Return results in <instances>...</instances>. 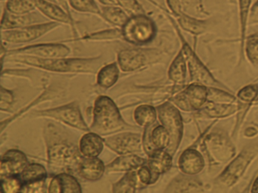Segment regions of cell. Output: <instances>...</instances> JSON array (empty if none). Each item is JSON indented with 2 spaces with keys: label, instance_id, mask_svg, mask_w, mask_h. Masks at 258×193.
<instances>
[{
  "label": "cell",
  "instance_id": "17",
  "mask_svg": "<svg viewBox=\"0 0 258 193\" xmlns=\"http://www.w3.org/2000/svg\"><path fill=\"white\" fill-rule=\"evenodd\" d=\"M241 108L242 104L240 102L237 104L217 103L208 101L196 114L202 118H222L238 112Z\"/></svg>",
  "mask_w": 258,
  "mask_h": 193
},
{
  "label": "cell",
  "instance_id": "27",
  "mask_svg": "<svg viewBox=\"0 0 258 193\" xmlns=\"http://www.w3.org/2000/svg\"><path fill=\"white\" fill-rule=\"evenodd\" d=\"M146 186L139 180L137 170L128 171L118 182L113 185V191L117 193H133Z\"/></svg>",
  "mask_w": 258,
  "mask_h": 193
},
{
  "label": "cell",
  "instance_id": "33",
  "mask_svg": "<svg viewBox=\"0 0 258 193\" xmlns=\"http://www.w3.org/2000/svg\"><path fill=\"white\" fill-rule=\"evenodd\" d=\"M134 120L143 127L152 126L157 119V109L149 105H142L134 111Z\"/></svg>",
  "mask_w": 258,
  "mask_h": 193
},
{
  "label": "cell",
  "instance_id": "7",
  "mask_svg": "<svg viewBox=\"0 0 258 193\" xmlns=\"http://www.w3.org/2000/svg\"><path fill=\"white\" fill-rule=\"evenodd\" d=\"M80 149L73 145L58 143L48 149V166L54 172L64 171L71 167H78L81 157Z\"/></svg>",
  "mask_w": 258,
  "mask_h": 193
},
{
  "label": "cell",
  "instance_id": "41",
  "mask_svg": "<svg viewBox=\"0 0 258 193\" xmlns=\"http://www.w3.org/2000/svg\"><path fill=\"white\" fill-rule=\"evenodd\" d=\"M244 51L250 62L258 65V35L250 36L245 40Z\"/></svg>",
  "mask_w": 258,
  "mask_h": 193
},
{
  "label": "cell",
  "instance_id": "45",
  "mask_svg": "<svg viewBox=\"0 0 258 193\" xmlns=\"http://www.w3.org/2000/svg\"><path fill=\"white\" fill-rule=\"evenodd\" d=\"M45 188L44 180L36 181V182H29V183L22 185L20 192H43Z\"/></svg>",
  "mask_w": 258,
  "mask_h": 193
},
{
  "label": "cell",
  "instance_id": "47",
  "mask_svg": "<svg viewBox=\"0 0 258 193\" xmlns=\"http://www.w3.org/2000/svg\"><path fill=\"white\" fill-rule=\"evenodd\" d=\"M167 7L170 9V12L176 16V18L184 13L181 0H166Z\"/></svg>",
  "mask_w": 258,
  "mask_h": 193
},
{
  "label": "cell",
  "instance_id": "39",
  "mask_svg": "<svg viewBox=\"0 0 258 193\" xmlns=\"http://www.w3.org/2000/svg\"><path fill=\"white\" fill-rule=\"evenodd\" d=\"M117 39H123L121 29L105 30V31L89 34L83 37V40H93V41L117 40Z\"/></svg>",
  "mask_w": 258,
  "mask_h": 193
},
{
  "label": "cell",
  "instance_id": "35",
  "mask_svg": "<svg viewBox=\"0 0 258 193\" xmlns=\"http://www.w3.org/2000/svg\"><path fill=\"white\" fill-rule=\"evenodd\" d=\"M5 10L14 15L34 13L37 9L31 0H7Z\"/></svg>",
  "mask_w": 258,
  "mask_h": 193
},
{
  "label": "cell",
  "instance_id": "29",
  "mask_svg": "<svg viewBox=\"0 0 258 193\" xmlns=\"http://www.w3.org/2000/svg\"><path fill=\"white\" fill-rule=\"evenodd\" d=\"M177 19L179 26L184 31L195 36H199L205 33L209 24L207 20H200L185 13H182Z\"/></svg>",
  "mask_w": 258,
  "mask_h": 193
},
{
  "label": "cell",
  "instance_id": "50",
  "mask_svg": "<svg viewBox=\"0 0 258 193\" xmlns=\"http://www.w3.org/2000/svg\"><path fill=\"white\" fill-rule=\"evenodd\" d=\"M57 4L58 5L61 6L69 14H71L70 13V7H69V0H56Z\"/></svg>",
  "mask_w": 258,
  "mask_h": 193
},
{
  "label": "cell",
  "instance_id": "14",
  "mask_svg": "<svg viewBox=\"0 0 258 193\" xmlns=\"http://www.w3.org/2000/svg\"><path fill=\"white\" fill-rule=\"evenodd\" d=\"M28 166V158L22 151L10 149L1 158L0 175L1 178L19 176Z\"/></svg>",
  "mask_w": 258,
  "mask_h": 193
},
{
  "label": "cell",
  "instance_id": "43",
  "mask_svg": "<svg viewBox=\"0 0 258 193\" xmlns=\"http://www.w3.org/2000/svg\"><path fill=\"white\" fill-rule=\"evenodd\" d=\"M137 175H138L140 182L146 187L150 184L155 183L159 177V176L155 174L149 168V166L146 165V164L142 166L137 170Z\"/></svg>",
  "mask_w": 258,
  "mask_h": 193
},
{
  "label": "cell",
  "instance_id": "23",
  "mask_svg": "<svg viewBox=\"0 0 258 193\" xmlns=\"http://www.w3.org/2000/svg\"><path fill=\"white\" fill-rule=\"evenodd\" d=\"M48 191L50 193H80L82 192V190L79 182L73 176L61 173L52 179Z\"/></svg>",
  "mask_w": 258,
  "mask_h": 193
},
{
  "label": "cell",
  "instance_id": "5",
  "mask_svg": "<svg viewBox=\"0 0 258 193\" xmlns=\"http://www.w3.org/2000/svg\"><path fill=\"white\" fill-rule=\"evenodd\" d=\"M202 149L205 151L211 162L226 163L234 158L235 146L223 131H214L207 134L202 142Z\"/></svg>",
  "mask_w": 258,
  "mask_h": 193
},
{
  "label": "cell",
  "instance_id": "40",
  "mask_svg": "<svg viewBox=\"0 0 258 193\" xmlns=\"http://www.w3.org/2000/svg\"><path fill=\"white\" fill-rule=\"evenodd\" d=\"M258 96V84H250L239 90L237 97L239 102L251 105Z\"/></svg>",
  "mask_w": 258,
  "mask_h": 193
},
{
  "label": "cell",
  "instance_id": "2",
  "mask_svg": "<svg viewBox=\"0 0 258 193\" xmlns=\"http://www.w3.org/2000/svg\"><path fill=\"white\" fill-rule=\"evenodd\" d=\"M120 111L111 98L100 96L95 101L93 122L90 131L99 136L117 134L127 126Z\"/></svg>",
  "mask_w": 258,
  "mask_h": 193
},
{
  "label": "cell",
  "instance_id": "13",
  "mask_svg": "<svg viewBox=\"0 0 258 193\" xmlns=\"http://www.w3.org/2000/svg\"><path fill=\"white\" fill-rule=\"evenodd\" d=\"M70 52V49L66 45L61 43H43L10 50L8 54H24L43 58H66Z\"/></svg>",
  "mask_w": 258,
  "mask_h": 193
},
{
  "label": "cell",
  "instance_id": "46",
  "mask_svg": "<svg viewBox=\"0 0 258 193\" xmlns=\"http://www.w3.org/2000/svg\"><path fill=\"white\" fill-rule=\"evenodd\" d=\"M14 101L13 94L10 90H6L2 87L1 90V102H0V108L2 111H7L11 108Z\"/></svg>",
  "mask_w": 258,
  "mask_h": 193
},
{
  "label": "cell",
  "instance_id": "49",
  "mask_svg": "<svg viewBox=\"0 0 258 193\" xmlns=\"http://www.w3.org/2000/svg\"><path fill=\"white\" fill-rule=\"evenodd\" d=\"M258 130L256 129L254 126H247L244 131V137H247V138H250V137H254L257 134Z\"/></svg>",
  "mask_w": 258,
  "mask_h": 193
},
{
  "label": "cell",
  "instance_id": "38",
  "mask_svg": "<svg viewBox=\"0 0 258 193\" xmlns=\"http://www.w3.org/2000/svg\"><path fill=\"white\" fill-rule=\"evenodd\" d=\"M183 12L189 16H208L204 7L203 0H181Z\"/></svg>",
  "mask_w": 258,
  "mask_h": 193
},
{
  "label": "cell",
  "instance_id": "26",
  "mask_svg": "<svg viewBox=\"0 0 258 193\" xmlns=\"http://www.w3.org/2000/svg\"><path fill=\"white\" fill-rule=\"evenodd\" d=\"M104 140L96 133L85 134L80 141L79 149L84 157H98L103 150Z\"/></svg>",
  "mask_w": 258,
  "mask_h": 193
},
{
  "label": "cell",
  "instance_id": "42",
  "mask_svg": "<svg viewBox=\"0 0 258 193\" xmlns=\"http://www.w3.org/2000/svg\"><path fill=\"white\" fill-rule=\"evenodd\" d=\"M1 187L3 192H20L22 183L18 176H7L1 178Z\"/></svg>",
  "mask_w": 258,
  "mask_h": 193
},
{
  "label": "cell",
  "instance_id": "6",
  "mask_svg": "<svg viewBox=\"0 0 258 193\" xmlns=\"http://www.w3.org/2000/svg\"><path fill=\"white\" fill-rule=\"evenodd\" d=\"M157 112L161 124L170 134V143L167 151L173 156L180 144L183 134V123L180 113L177 108L170 102L158 106Z\"/></svg>",
  "mask_w": 258,
  "mask_h": 193
},
{
  "label": "cell",
  "instance_id": "8",
  "mask_svg": "<svg viewBox=\"0 0 258 193\" xmlns=\"http://www.w3.org/2000/svg\"><path fill=\"white\" fill-rule=\"evenodd\" d=\"M179 37L182 43V47L181 49L183 52L187 66H188L191 82L199 83L208 87L227 89L214 78L181 34H179Z\"/></svg>",
  "mask_w": 258,
  "mask_h": 193
},
{
  "label": "cell",
  "instance_id": "16",
  "mask_svg": "<svg viewBox=\"0 0 258 193\" xmlns=\"http://www.w3.org/2000/svg\"><path fill=\"white\" fill-rule=\"evenodd\" d=\"M37 10L43 16L58 23L73 25L72 15L69 14L61 6L49 0H31Z\"/></svg>",
  "mask_w": 258,
  "mask_h": 193
},
{
  "label": "cell",
  "instance_id": "32",
  "mask_svg": "<svg viewBox=\"0 0 258 193\" xmlns=\"http://www.w3.org/2000/svg\"><path fill=\"white\" fill-rule=\"evenodd\" d=\"M119 74V69L116 63H111L102 67L98 72V85L103 88L112 87L118 80Z\"/></svg>",
  "mask_w": 258,
  "mask_h": 193
},
{
  "label": "cell",
  "instance_id": "25",
  "mask_svg": "<svg viewBox=\"0 0 258 193\" xmlns=\"http://www.w3.org/2000/svg\"><path fill=\"white\" fill-rule=\"evenodd\" d=\"M147 160L132 154V155H121L116 158L111 164L105 167L108 173L112 172L131 171L138 170L140 167L146 164Z\"/></svg>",
  "mask_w": 258,
  "mask_h": 193
},
{
  "label": "cell",
  "instance_id": "52",
  "mask_svg": "<svg viewBox=\"0 0 258 193\" xmlns=\"http://www.w3.org/2000/svg\"><path fill=\"white\" fill-rule=\"evenodd\" d=\"M250 191H251V192H258V176L256 177V179H255L254 182H253Z\"/></svg>",
  "mask_w": 258,
  "mask_h": 193
},
{
  "label": "cell",
  "instance_id": "31",
  "mask_svg": "<svg viewBox=\"0 0 258 193\" xmlns=\"http://www.w3.org/2000/svg\"><path fill=\"white\" fill-rule=\"evenodd\" d=\"M18 177L24 185L36 181L44 180L47 177V171L42 164L32 163L28 164Z\"/></svg>",
  "mask_w": 258,
  "mask_h": 193
},
{
  "label": "cell",
  "instance_id": "22",
  "mask_svg": "<svg viewBox=\"0 0 258 193\" xmlns=\"http://www.w3.org/2000/svg\"><path fill=\"white\" fill-rule=\"evenodd\" d=\"M166 191L167 192H202L203 183L191 175L179 174L171 181Z\"/></svg>",
  "mask_w": 258,
  "mask_h": 193
},
{
  "label": "cell",
  "instance_id": "11",
  "mask_svg": "<svg viewBox=\"0 0 258 193\" xmlns=\"http://www.w3.org/2000/svg\"><path fill=\"white\" fill-rule=\"evenodd\" d=\"M61 24L51 22L47 23H38L19 29L2 31L3 42L9 43H25L34 41L45 34L58 28Z\"/></svg>",
  "mask_w": 258,
  "mask_h": 193
},
{
  "label": "cell",
  "instance_id": "9",
  "mask_svg": "<svg viewBox=\"0 0 258 193\" xmlns=\"http://www.w3.org/2000/svg\"><path fill=\"white\" fill-rule=\"evenodd\" d=\"M208 87L192 83L190 85L185 86V89L180 93L170 99L176 108L182 111H199L208 102Z\"/></svg>",
  "mask_w": 258,
  "mask_h": 193
},
{
  "label": "cell",
  "instance_id": "37",
  "mask_svg": "<svg viewBox=\"0 0 258 193\" xmlns=\"http://www.w3.org/2000/svg\"><path fill=\"white\" fill-rule=\"evenodd\" d=\"M208 101L217 103H235L236 98L228 91L220 90L217 87H208Z\"/></svg>",
  "mask_w": 258,
  "mask_h": 193
},
{
  "label": "cell",
  "instance_id": "12",
  "mask_svg": "<svg viewBox=\"0 0 258 193\" xmlns=\"http://www.w3.org/2000/svg\"><path fill=\"white\" fill-rule=\"evenodd\" d=\"M105 143L118 155H132L141 150L143 139L138 134L123 133L105 139Z\"/></svg>",
  "mask_w": 258,
  "mask_h": 193
},
{
  "label": "cell",
  "instance_id": "20",
  "mask_svg": "<svg viewBox=\"0 0 258 193\" xmlns=\"http://www.w3.org/2000/svg\"><path fill=\"white\" fill-rule=\"evenodd\" d=\"M77 169L81 177L89 181H96L103 176L105 166L97 157H84L81 158Z\"/></svg>",
  "mask_w": 258,
  "mask_h": 193
},
{
  "label": "cell",
  "instance_id": "10",
  "mask_svg": "<svg viewBox=\"0 0 258 193\" xmlns=\"http://www.w3.org/2000/svg\"><path fill=\"white\" fill-rule=\"evenodd\" d=\"M34 114L37 117H50V118L55 119L72 127L77 128L86 132L90 131V128L86 124L83 118L79 105L76 102H72L68 105L52 108V109L36 111Z\"/></svg>",
  "mask_w": 258,
  "mask_h": 193
},
{
  "label": "cell",
  "instance_id": "4",
  "mask_svg": "<svg viewBox=\"0 0 258 193\" xmlns=\"http://www.w3.org/2000/svg\"><path fill=\"white\" fill-rule=\"evenodd\" d=\"M123 39L131 44L143 46L153 40L157 29L153 21L146 14L130 16L121 28Z\"/></svg>",
  "mask_w": 258,
  "mask_h": 193
},
{
  "label": "cell",
  "instance_id": "34",
  "mask_svg": "<svg viewBox=\"0 0 258 193\" xmlns=\"http://www.w3.org/2000/svg\"><path fill=\"white\" fill-rule=\"evenodd\" d=\"M252 0H238L239 9L240 28H241V55L242 56L244 50L246 40V30L249 14L251 9Z\"/></svg>",
  "mask_w": 258,
  "mask_h": 193
},
{
  "label": "cell",
  "instance_id": "3",
  "mask_svg": "<svg viewBox=\"0 0 258 193\" xmlns=\"http://www.w3.org/2000/svg\"><path fill=\"white\" fill-rule=\"evenodd\" d=\"M257 154L258 143L247 145L217 176L215 180L216 185L222 188H229L235 185L244 175L246 169Z\"/></svg>",
  "mask_w": 258,
  "mask_h": 193
},
{
  "label": "cell",
  "instance_id": "48",
  "mask_svg": "<svg viewBox=\"0 0 258 193\" xmlns=\"http://www.w3.org/2000/svg\"><path fill=\"white\" fill-rule=\"evenodd\" d=\"M247 23L249 25L258 24V0H256V3L253 4V7L250 9Z\"/></svg>",
  "mask_w": 258,
  "mask_h": 193
},
{
  "label": "cell",
  "instance_id": "19",
  "mask_svg": "<svg viewBox=\"0 0 258 193\" xmlns=\"http://www.w3.org/2000/svg\"><path fill=\"white\" fill-rule=\"evenodd\" d=\"M117 61L123 72H134L146 65L147 56L142 49H123L117 55Z\"/></svg>",
  "mask_w": 258,
  "mask_h": 193
},
{
  "label": "cell",
  "instance_id": "15",
  "mask_svg": "<svg viewBox=\"0 0 258 193\" xmlns=\"http://www.w3.org/2000/svg\"><path fill=\"white\" fill-rule=\"evenodd\" d=\"M145 131L143 139L144 149L148 155L155 149H165L170 143V137L168 131L163 125H158L150 131V126Z\"/></svg>",
  "mask_w": 258,
  "mask_h": 193
},
{
  "label": "cell",
  "instance_id": "21",
  "mask_svg": "<svg viewBox=\"0 0 258 193\" xmlns=\"http://www.w3.org/2000/svg\"><path fill=\"white\" fill-rule=\"evenodd\" d=\"M40 21V17L36 13H31L26 15H14L9 13L7 10L3 13L1 20V30L19 29L30 25H35V23Z\"/></svg>",
  "mask_w": 258,
  "mask_h": 193
},
{
  "label": "cell",
  "instance_id": "36",
  "mask_svg": "<svg viewBox=\"0 0 258 193\" xmlns=\"http://www.w3.org/2000/svg\"><path fill=\"white\" fill-rule=\"evenodd\" d=\"M69 7L79 13L101 16V9L98 7L96 0H69Z\"/></svg>",
  "mask_w": 258,
  "mask_h": 193
},
{
  "label": "cell",
  "instance_id": "28",
  "mask_svg": "<svg viewBox=\"0 0 258 193\" xmlns=\"http://www.w3.org/2000/svg\"><path fill=\"white\" fill-rule=\"evenodd\" d=\"M101 9V17L111 25L121 28L130 18V15L117 6L104 7Z\"/></svg>",
  "mask_w": 258,
  "mask_h": 193
},
{
  "label": "cell",
  "instance_id": "51",
  "mask_svg": "<svg viewBox=\"0 0 258 193\" xmlns=\"http://www.w3.org/2000/svg\"><path fill=\"white\" fill-rule=\"evenodd\" d=\"M97 1L99 4L104 6V7H111V6H117V7H119L116 0H97Z\"/></svg>",
  "mask_w": 258,
  "mask_h": 193
},
{
  "label": "cell",
  "instance_id": "1",
  "mask_svg": "<svg viewBox=\"0 0 258 193\" xmlns=\"http://www.w3.org/2000/svg\"><path fill=\"white\" fill-rule=\"evenodd\" d=\"M16 62L59 73H96L102 64L101 57L89 58H43L24 54H12L8 58Z\"/></svg>",
  "mask_w": 258,
  "mask_h": 193
},
{
  "label": "cell",
  "instance_id": "30",
  "mask_svg": "<svg viewBox=\"0 0 258 193\" xmlns=\"http://www.w3.org/2000/svg\"><path fill=\"white\" fill-rule=\"evenodd\" d=\"M186 61L182 49L172 62L168 72L169 79L176 85H183L186 78Z\"/></svg>",
  "mask_w": 258,
  "mask_h": 193
},
{
  "label": "cell",
  "instance_id": "44",
  "mask_svg": "<svg viewBox=\"0 0 258 193\" xmlns=\"http://www.w3.org/2000/svg\"><path fill=\"white\" fill-rule=\"evenodd\" d=\"M119 7L125 10L130 16L146 14L142 6L137 0H116Z\"/></svg>",
  "mask_w": 258,
  "mask_h": 193
},
{
  "label": "cell",
  "instance_id": "24",
  "mask_svg": "<svg viewBox=\"0 0 258 193\" xmlns=\"http://www.w3.org/2000/svg\"><path fill=\"white\" fill-rule=\"evenodd\" d=\"M172 155L164 149H155L149 155L147 165L155 174L167 173L173 165Z\"/></svg>",
  "mask_w": 258,
  "mask_h": 193
},
{
  "label": "cell",
  "instance_id": "18",
  "mask_svg": "<svg viewBox=\"0 0 258 193\" xmlns=\"http://www.w3.org/2000/svg\"><path fill=\"white\" fill-rule=\"evenodd\" d=\"M178 167L184 174H199L205 167V160L200 152L189 148L181 154L178 160Z\"/></svg>",
  "mask_w": 258,
  "mask_h": 193
},
{
  "label": "cell",
  "instance_id": "53",
  "mask_svg": "<svg viewBox=\"0 0 258 193\" xmlns=\"http://www.w3.org/2000/svg\"><path fill=\"white\" fill-rule=\"evenodd\" d=\"M49 1H52V2L56 3V0H49Z\"/></svg>",
  "mask_w": 258,
  "mask_h": 193
}]
</instances>
